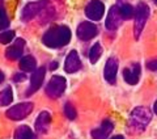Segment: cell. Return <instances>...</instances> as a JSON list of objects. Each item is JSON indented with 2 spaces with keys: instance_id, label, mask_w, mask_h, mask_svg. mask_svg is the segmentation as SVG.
<instances>
[{
  "instance_id": "cell-20",
  "label": "cell",
  "mask_w": 157,
  "mask_h": 139,
  "mask_svg": "<svg viewBox=\"0 0 157 139\" xmlns=\"http://www.w3.org/2000/svg\"><path fill=\"white\" fill-rule=\"evenodd\" d=\"M101 55H102V46H101L100 42H96L89 50V61H90V63L92 64L97 63Z\"/></svg>"
},
{
  "instance_id": "cell-21",
  "label": "cell",
  "mask_w": 157,
  "mask_h": 139,
  "mask_svg": "<svg viewBox=\"0 0 157 139\" xmlns=\"http://www.w3.org/2000/svg\"><path fill=\"white\" fill-rule=\"evenodd\" d=\"M13 100V92L11 88H6L0 92V106H7Z\"/></svg>"
},
{
  "instance_id": "cell-11",
  "label": "cell",
  "mask_w": 157,
  "mask_h": 139,
  "mask_svg": "<svg viewBox=\"0 0 157 139\" xmlns=\"http://www.w3.org/2000/svg\"><path fill=\"white\" fill-rule=\"evenodd\" d=\"M80 68H81V62H80V58H78L77 51L76 50L70 51L67 58H66V62H64L66 72L73 73V72H77Z\"/></svg>"
},
{
  "instance_id": "cell-17",
  "label": "cell",
  "mask_w": 157,
  "mask_h": 139,
  "mask_svg": "<svg viewBox=\"0 0 157 139\" xmlns=\"http://www.w3.org/2000/svg\"><path fill=\"white\" fill-rule=\"evenodd\" d=\"M115 7L119 12L122 20H130L134 16V7L131 6L130 0H118Z\"/></svg>"
},
{
  "instance_id": "cell-25",
  "label": "cell",
  "mask_w": 157,
  "mask_h": 139,
  "mask_svg": "<svg viewBox=\"0 0 157 139\" xmlns=\"http://www.w3.org/2000/svg\"><path fill=\"white\" fill-rule=\"evenodd\" d=\"M147 67H148L151 71H157V59H153V61H149L147 63Z\"/></svg>"
},
{
  "instance_id": "cell-24",
  "label": "cell",
  "mask_w": 157,
  "mask_h": 139,
  "mask_svg": "<svg viewBox=\"0 0 157 139\" xmlns=\"http://www.w3.org/2000/svg\"><path fill=\"white\" fill-rule=\"evenodd\" d=\"M14 38V32L13 30H7V32H3L0 33V43H11V41Z\"/></svg>"
},
{
  "instance_id": "cell-28",
  "label": "cell",
  "mask_w": 157,
  "mask_h": 139,
  "mask_svg": "<svg viewBox=\"0 0 157 139\" xmlns=\"http://www.w3.org/2000/svg\"><path fill=\"white\" fill-rule=\"evenodd\" d=\"M111 139H124V137H122V135H115V137H113Z\"/></svg>"
},
{
  "instance_id": "cell-16",
  "label": "cell",
  "mask_w": 157,
  "mask_h": 139,
  "mask_svg": "<svg viewBox=\"0 0 157 139\" xmlns=\"http://www.w3.org/2000/svg\"><path fill=\"white\" fill-rule=\"evenodd\" d=\"M122 21H123V20H122L117 7L115 6L111 7L110 11H109V14H107V17H106V22H105L106 28L109 29V30H115V29L119 28Z\"/></svg>"
},
{
  "instance_id": "cell-15",
  "label": "cell",
  "mask_w": 157,
  "mask_h": 139,
  "mask_svg": "<svg viewBox=\"0 0 157 139\" xmlns=\"http://www.w3.org/2000/svg\"><path fill=\"white\" fill-rule=\"evenodd\" d=\"M50 123H51V114L43 110L38 114L36 120V130L41 134H46L48 127H50Z\"/></svg>"
},
{
  "instance_id": "cell-19",
  "label": "cell",
  "mask_w": 157,
  "mask_h": 139,
  "mask_svg": "<svg viewBox=\"0 0 157 139\" xmlns=\"http://www.w3.org/2000/svg\"><path fill=\"white\" fill-rule=\"evenodd\" d=\"M14 139H36L32 129L26 125H21L17 127L16 133H14Z\"/></svg>"
},
{
  "instance_id": "cell-23",
  "label": "cell",
  "mask_w": 157,
  "mask_h": 139,
  "mask_svg": "<svg viewBox=\"0 0 157 139\" xmlns=\"http://www.w3.org/2000/svg\"><path fill=\"white\" fill-rule=\"evenodd\" d=\"M9 25V18L7 16V12L4 7H0V30L6 29Z\"/></svg>"
},
{
  "instance_id": "cell-22",
  "label": "cell",
  "mask_w": 157,
  "mask_h": 139,
  "mask_svg": "<svg viewBox=\"0 0 157 139\" xmlns=\"http://www.w3.org/2000/svg\"><path fill=\"white\" fill-rule=\"evenodd\" d=\"M64 114H66V117L68 118V120H71V121L75 120L76 116H77L76 109L73 108V105H72V104H70V102H67L64 105Z\"/></svg>"
},
{
  "instance_id": "cell-14",
  "label": "cell",
  "mask_w": 157,
  "mask_h": 139,
  "mask_svg": "<svg viewBox=\"0 0 157 139\" xmlns=\"http://www.w3.org/2000/svg\"><path fill=\"white\" fill-rule=\"evenodd\" d=\"M113 129H114V123L110 120H104V122L101 123L100 127L92 130V138L93 139H107V137L113 131Z\"/></svg>"
},
{
  "instance_id": "cell-7",
  "label": "cell",
  "mask_w": 157,
  "mask_h": 139,
  "mask_svg": "<svg viewBox=\"0 0 157 139\" xmlns=\"http://www.w3.org/2000/svg\"><path fill=\"white\" fill-rule=\"evenodd\" d=\"M104 13H105V7L100 0H92L85 8L86 17L93 20V21H100L104 17Z\"/></svg>"
},
{
  "instance_id": "cell-5",
  "label": "cell",
  "mask_w": 157,
  "mask_h": 139,
  "mask_svg": "<svg viewBox=\"0 0 157 139\" xmlns=\"http://www.w3.org/2000/svg\"><path fill=\"white\" fill-rule=\"evenodd\" d=\"M33 108L34 105L32 102H20L17 105H13L12 108H9L6 113V116L12 121H20L26 118L33 112Z\"/></svg>"
},
{
  "instance_id": "cell-29",
  "label": "cell",
  "mask_w": 157,
  "mask_h": 139,
  "mask_svg": "<svg viewBox=\"0 0 157 139\" xmlns=\"http://www.w3.org/2000/svg\"><path fill=\"white\" fill-rule=\"evenodd\" d=\"M3 80H4V75H3V72L0 71V83H2Z\"/></svg>"
},
{
  "instance_id": "cell-12",
  "label": "cell",
  "mask_w": 157,
  "mask_h": 139,
  "mask_svg": "<svg viewBox=\"0 0 157 139\" xmlns=\"http://www.w3.org/2000/svg\"><path fill=\"white\" fill-rule=\"evenodd\" d=\"M123 79L130 85L137 84V81H139V79H140V64L134 63L132 66L124 68L123 70Z\"/></svg>"
},
{
  "instance_id": "cell-26",
  "label": "cell",
  "mask_w": 157,
  "mask_h": 139,
  "mask_svg": "<svg viewBox=\"0 0 157 139\" xmlns=\"http://www.w3.org/2000/svg\"><path fill=\"white\" fill-rule=\"evenodd\" d=\"M25 75H24V73H16V75H14V81H24L25 80Z\"/></svg>"
},
{
  "instance_id": "cell-10",
  "label": "cell",
  "mask_w": 157,
  "mask_h": 139,
  "mask_svg": "<svg viewBox=\"0 0 157 139\" xmlns=\"http://www.w3.org/2000/svg\"><path fill=\"white\" fill-rule=\"evenodd\" d=\"M117 72H118V59L114 57H110L107 59L104 70V77L109 84H114L117 80Z\"/></svg>"
},
{
  "instance_id": "cell-8",
  "label": "cell",
  "mask_w": 157,
  "mask_h": 139,
  "mask_svg": "<svg viewBox=\"0 0 157 139\" xmlns=\"http://www.w3.org/2000/svg\"><path fill=\"white\" fill-rule=\"evenodd\" d=\"M45 73H46L45 67H39V68H36L33 71L32 77H30V85H29V89L26 91L28 96L36 93L38 89L41 88L42 83H43V79H45Z\"/></svg>"
},
{
  "instance_id": "cell-6",
  "label": "cell",
  "mask_w": 157,
  "mask_h": 139,
  "mask_svg": "<svg viewBox=\"0 0 157 139\" xmlns=\"http://www.w3.org/2000/svg\"><path fill=\"white\" fill-rule=\"evenodd\" d=\"M48 0H38V2H33V3H28L21 11V21L28 22L32 18H34L42 12V9L47 6Z\"/></svg>"
},
{
  "instance_id": "cell-18",
  "label": "cell",
  "mask_w": 157,
  "mask_h": 139,
  "mask_svg": "<svg viewBox=\"0 0 157 139\" xmlns=\"http://www.w3.org/2000/svg\"><path fill=\"white\" fill-rule=\"evenodd\" d=\"M36 67H37V61L32 55H25L20 61V68L25 72H32L36 70Z\"/></svg>"
},
{
  "instance_id": "cell-1",
  "label": "cell",
  "mask_w": 157,
  "mask_h": 139,
  "mask_svg": "<svg viewBox=\"0 0 157 139\" xmlns=\"http://www.w3.org/2000/svg\"><path fill=\"white\" fill-rule=\"evenodd\" d=\"M70 41H71V30L66 25L51 26L42 37L43 45L50 49H58V47L66 46Z\"/></svg>"
},
{
  "instance_id": "cell-31",
  "label": "cell",
  "mask_w": 157,
  "mask_h": 139,
  "mask_svg": "<svg viewBox=\"0 0 157 139\" xmlns=\"http://www.w3.org/2000/svg\"><path fill=\"white\" fill-rule=\"evenodd\" d=\"M155 2H156V4H157V0H155Z\"/></svg>"
},
{
  "instance_id": "cell-30",
  "label": "cell",
  "mask_w": 157,
  "mask_h": 139,
  "mask_svg": "<svg viewBox=\"0 0 157 139\" xmlns=\"http://www.w3.org/2000/svg\"><path fill=\"white\" fill-rule=\"evenodd\" d=\"M153 110H155V113L157 114V101L155 102V105H153Z\"/></svg>"
},
{
  "instance_id": "cell-27",
  "label": "cell",
  "mask_w": 157,
  "mask_h": 139,
  "mask_svg": "<svg viewBox=\"0 0 157 139\" xmlns=\"http://www.w3.org/2000/svg\"><path fill=\"white\" fill-rule=\"evenodd\" d=\"M56 66H58V63H56V62H54V63H51V64H50V68H51V70H55V68H56Z\"/></svg>"
},
{
  "instance_id": "cell-9",
  "label": "cell",
  "mask_w": 157,
  "mask_h": 139,
  "mask_svg": "<svg viewBox=\"0 0 157 139\" xmlns=\"http://www.w3.org/2000/svg\"><path fill=\"white\" fill-rule=\"evenodd\" d=\"M98 33V29H97V25L92 22H81L80 25L77 26V30H76V34L77 37L81 39V41H89V39L94 38V36H97Z\"/></svg>"
},
{
  "instance_id": "cell-13",
  "label": "cell",
  "mask_w": 157,
  "mask_h": 139,
  "mask_svg": "<svg viewBox=\"0 0 157 139\" xmlns=\"http://www.w3.org/2000/svg\"><path fill=\"white\" fill-rule=\"evenodd\" d=\"M24 46H25V41L22 38H17L13 45H11L6 50V57L9 61H16L22 55Z\"/></svg>"
},
{
  "instance_id": "cell-3",
  "label": "cell",
  "mask_w": 157,
  "mask_h": 139,
  "mask_svg": "<svg viewBox=\"0 0 157 139\" xmlns=\"http://www.w3.org/2000/svg\"><path fill=\"white\" fill-rule=\"evenodd\" d=\"M135 14V25H134V36L137 39L140 37L141 32L144 29V25L149 16V7L144 3H139L136 7V11H134Z\"/></svg>"
},
{
  "instance_id": "cell-2",
  "label": "cell",
  "mask_w": 157,
  "mask_h": 139,
  "mask_svg": "<svg viewBox=\"0 0 157 139\" xmlns=\"http://www.w3.org/2000/svg\"><path fill=\"white\" fill-rule=\"evenodd\" d=\"M152 120V113L148 108L137 106L131 112L128 117V130L130 133H141L149 125Z\"/></svg>"
},
{
  "instance_id": "cell-4",
  "label": "cell",
  "mask_w": 157,
  "mask_h": 139,
  "mask_svg": "<svg viewBox=\"0 0 157 139\" xmlns=\"http://www.w3.org/2000/svg\"><path fill=\"white\" fill-rule=\"evenodd\" d=\"M67 87V81L64 77L55 75L50 79V81L46 85V95L50 98H58L60 97L66 91Z\"/></svg>"
}]
</instances>
